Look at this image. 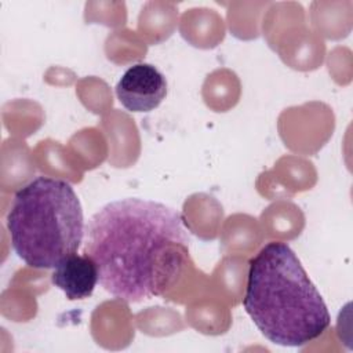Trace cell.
Instances as JSON below:
<instances>
[{
  "mask_svg": "<svg viewBox=\"0 0 353 353\" xmlns=\"http://www.w3.org/2000/svg\"><path fill=\"white\" fill-rule=\"evenodd\" d=\"M189 243L175 208L125 197L90 218L83 254L95 262L102 288L132 303L160 296L175 285L189 259Z\"/></svg>",
  "mask_w": 353,
  "mask_h": 353,
  "instance_id": "cell-1",
  "label": "cell"
},
{
  "mask_svg": "<svg viewBox=\"0 0 353 353\" xmlns=\"http://www.w3.org/2000/svg\"><path fill=\"white\" fill-rule=\"evenodd\" d=\"M243 306L261 334L281 346H302L331 324L327 305L299 258L270 241L250 259Z\"/></svg>",
  "mask_w": 353,
  "mask_h": 353,
  "instance_id": "cell-2",
  "label": "cell"
},
{
  "mask_svg": "<svg viewBox=\"0 0 353 353\" xmlns=\"http://www.w3.org/2000/svg\"><path fill=\"white\" fill-rule=\"evenodd\" d=\"M17 255L36 269L57 268L77 252L84 237V215L72 185L36 176L14 194L6 218Z\"/></svg>",
  "mask_w": 353,
  "mask_h": 353,
  "instance_id": "cell-3",
  "label": "cell"
},
{
  "mask_svg": "<svg viewBox=\"0 0 353 353\" xmlns=\"http://www.w3.org/2000/svg\"><path fill=\"white\" fill-rule=\"evenodd\" d=\"M116 95L130 112H152L165 99V76L150 63L132 65L117 81Z\"/></svg>",
  "mask_w": 353,
  "mask_h": 353,
  "instance_id": "cell-4",
  "label": "cell"
},
{
  "mask_svg": "<svg viewBox=\"0 0 353 353\" xmlns=\"http://www.w3.org/2000/svg\"><path fill=\"white\" fill-rule=\"evenodd\" d=\"M51 281L65 292L68 299H84L94 292L98 283V269L88 255L73 254L55 268Z\"/></svg>",
  "mask_w": 353,
  "mask_h": 353,
  "instance_id": "cell-5",
  "label": "cell"
}]
</instances>
